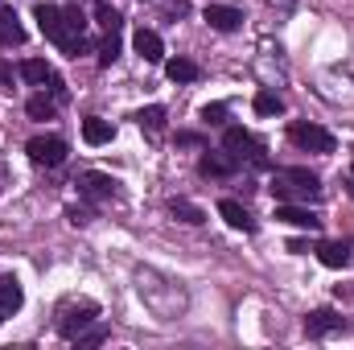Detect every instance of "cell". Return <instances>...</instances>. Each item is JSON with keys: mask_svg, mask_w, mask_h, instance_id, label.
<instances>
[{"mask_svg": "<svg viewBox=\"0 0 354 350\" xmlns=\"http://www.w3.org/2000/svg\"><path fill=\"white\" fill-rule=\"evenodd\" d=\"M132 46H136V54H140L145 62H161V58H165V42H161L157 29H136V33H132Z\"/></svg>", "mask_w": 354, "mask_h": 350, "instance_id": "12", "label": "cell"}, {"mask_svg": "<svg viewBox=\"0 0 354 350\" xmlns=\"http://www.w3.org/2000/svg\"><path fill=\"white\" fill-rule=\"evenodd\" d=\"M317 260L326 264V268H346L351 264V248L338 243V239H322L317 243Z\"/></svg>", "mask_w": 354, "mask_h": 350, "instance_id": "17", "label": "cell"}, {"mask_svg": "<svg viewBox=\"0 0 354 350\" xmlns=\"http://www.w3.org/2000/svg\"><path fill=\"white\" fill-rule=\"evenodd\" d=\"M0 322H4V313H0Z\"/></svg>", "mask_w": 354, "mask_h": 350, "instance_id": "32", "label": "cell"}, {"mask_svg": "<svg viewBox=\"0 0 354 350\" xmlns=\"http://www.w3.org/2000/svg\"><path fill=\"white\" fill-rule=\"evenodd\" d=\"M252 107H256V116H280V111H284V99H280L276 91H256Z\"/></svg>", "mask_w": 354, "mask_h": 350, "instance_id": "22", "label": "cell"}, {"mask_svg": "<svg viewBox=\"0 0 354 350\" xmlns=\"http://www.w3.org/2000/svg\"><path fill=\"white\" fill-rule=\"evenodd\" d=\"M218 214H223V223H227L231 231H248V235L256 231V219H252V214H248V206H243V202H235V198H223V202H218Z\"/></svg>", "mask_w": 354, "mask_h": 350, "instance_id": "10", "label": "cell"}, {"mask_svg": "<svg viewBox=\"0 0 354 350\" xmlns=\"http://www.w3.org/2000/svg\"><path fill=\"white\" fill-rule=\"evenodd\" d=\"M95 317H99V305H91V301H83V305H66L62 317H58V334H62V338H79Z\"/></svg>", "mask_w": 354, "mask_h": 350, "instance_id": "6", "label": "cell"}, {"mask_svg": "<svg viewBox=\"0 0 354 350\" xmlns=\"http://www.w3.org/2000/svg\"><path fill=\"white\" fill-rule=\"evenodd\" d=\"M83 140H87L91 149H99V145H111V140H115V128H111V120L87 116V120H83Z\"/></svg>", "mask_w": 354, "mask_h": 350, "instance_id": "15", "label": "cell"}, {"mask_svg": "<svg viewBox=\"0 0 354 350\" xmlns=\"http://www.w3.org/2000/svg\"><path fill=\"white\" fill-rule=\"evenodd\" d=\"M25 111H29V120H50V116H54V99H46V95H33V99L25 103Z\"/></svg>", "mask_w": 354, "mask_h": 350, "instance_id": "24", "label": "cell"}, {"mask_svg": "<svg viewBox=\"0 0 354 350\" xmlns=\"http://www.w3.org/2000/svg\"><path fill=\"white\" fill-rule=\"evenodd\" d=\"M136 124L157 136V132L165 128V107H140V111H136Z\"/></svg>", "mask_w": 354, "mask_h": 350, "instance_id": "23", "label": "cell"}, {"mask_svg": "<svg viewBox=\"0 0 354 350\" xmlns=\"http://www.w3.org/2000/svg\"><path fill=\"white\" fill-rule=\"evenodd\" d=\"M169 210H174V219H181V223H189V227L206 223V210H202V206H194L189 198H174V202H169Z\"/></svg>", "mask_w": 354, "mask_h": 350, "instance_id": "20", "label": "cell"}, {"mask_svg": "<svg viewBox=\"0 0 354 350\" xmlns=\"http://www.w3.org/2000/svg\"><path fill=\"white\" fill-rule=\"evenodd\" d=\"M25 153H29V161L33 165H41V169H58L62 161H66V140L62 136H33L29 145H25Z\"/></svg>", "mask_w": 354, "mask_h": 350, "instance_id": "5", "label": "cell"}, {"mask_svg": "<svg viewBox=\"0 0 354 350\" xmlns=\"http://www.w3.org/2000/svg\"><path fill=\"white\" fill-rule=\"evenodd\" d=\"M12 79H17L12 62H4V58H0V87H12Z\"/></svg>", "mask_w": 354, "mask_h": 350, "instance_id": "29", "label": "cell"}, {"mask_svg": "<svg viewBox=\"0 0 354 350\" xmlns=\"http://www.w3.org/2000/svg\"><path fill=\"white\" fill-rule=\"evenodd\" d=\"M202 17H206V25H210V29H218V33H235V29L243 25V12H239V8H231V4H210Z\"/></svg>", "mask_w": 354, "mask_h": 350, "instance_id": "9", "label": "cell"}, {"mask_svg": "<svg viewBox=\"0 0 354 350\" xmlns=\"http://www.w3.org/2000/svg\"><path fill=\"white\" fill-rule=\"evenodd\" d=\"M33 21H37V29L66 54V58H79L83 50H87V37H83V29H87V17H83V8H62V4H37L33 8Z\"/></svg>", "mask_w": 354, "mask_h": 350, "instance_id": "1", "label": "cell"}, {"mask_svg": "<svg viewBox=\"0 0 354 350\" xmlns=\"http://www.w3.org/2000/svg\"><path fill=\"white\" fill-rule=\"evenodd\" d=\"M223 149H227L235 161H243V157H248L252 165H268L264 145H260V140H256L248 128H227V132H223Z\"/></svg>", "mask_w": 354, "mask_h": 350, "instance_id": "3", "label": "cell"}, {"mask_svg": "<svg viewBox=\"0 0 354 350\" xmlns=\"http://www.w3.org/2000/svg\"><path fill=\"white\" fill-rule=\"evenodd\" d=\"M115 58H120V33H107L99 46V66H111Z\"/></svg>", "mask_w": 354, "mask_h": 350, "instance_id": "25", "label": "cell"}, {"mask_svg": "<svg viewBox=\"0 0 354 350\" xmlns=\"http://www.w3.org/2000/svg\"><path fill=\"white\" fill-rule=\"evenodd\" d=\"M346 322H342V313H334V309H313L309 317H305V334L309 338H326V334H334V330H342Z\"/></svg>", "mask_w": 354, "mask_h": 350, "instance_id": "11", "label": "cell"}, {"mask_svg": "<svg viewBox=\"0 0 354 350\" xmlns=\"http://www.w3.org/2000/svg\"><path fill=\"white\" fill-rule=\"evenodd\" d=\"M12 46H25V25L12 8H0V50H12Z\"/></svg>", "mask_w": 354, "mask_h": 350, "instance_id": "13", "label": "cell"}, {"mask_svg": "<svg viewBox=\"0 0 354 350\" xmlns=\"http://www.w3.org/2000/svg\"><path fill=\"white\" fill-rule=\"evenodd\" d=\"M66 219H71L75 227H87V223H91V210H79V206H71V210H66Z\"/></svg>", "mask_w": 354, "mask_h": 350, "instance_id": "28", "label": "cell"}, {"mask_svg": "<svg viewBox=\"0 0 354 350\" xmlns=\"http://www.w3.org/2000/svg\"><path fill=\"white\" fill-rule=\"evenodd\" d=\"M272 194H276V202L322 198V177L309 174V169H276V174H272Z\"/></svg>", "mask_w": 354, "mask_h": 350, "instance_id": "2", "label": "cell"}, {"mask_svg": "<svg viewBox=\"0 0 354 350\" xmlns=\"http://www.w3.org/2000/svg\"><path fill=\"white\" fill-rule=\"evenodd\" d=\"M288 140L305 153H334V132L322 124H288Z\"/></svg>", "mask_w": 354, "mask_h": 350, "instance_id": "4", "label": "cell"}, {"mask_svg": "<svg viewBox=\"0 0 354 350\" xmlns=\"http://www.w3.org/2000/svg\"><path fill=\"white\" fill-rule=\"evenodd\" d=\"M177 145H185V149H198V145H202V136H198V132H177Z\"/></svg>", "mask_w": 354, "mask_h": 350, "instance_id": "30", "label": "cell"}, {"mask_svg": "<svg viewBox=\"0 0 354 350\" xmlns=\"http://www.w3.org/2000/svg\"><path fill=\"white\" fill-rule=\"evenodd\" d=\"M17 75H21L25 83H33V87H46V83L54 79V71H50V66H46L41 58H25V62L17 66Z\"/></svg>", "mask_w": 354, "mask_h": 350, "instance_id": "19", "label": "cell"}, {"mask_svg": "<svg viewBox=\"0 0 354 350\" xmlns=\"http://www.w3.org/2000/svg\"><path fill=\"white\" fill-rule=\"evenodd\" d=\"M95 21H99L107 33H120V25H124L120 8H115V4H107V0H95Z\"/></svg>", "mask_w": 354, "mask_h": 350, "instance_id": "21", "label": "cell"}, {"mask_svg": "<svg viewBox=\"0 0 354 350\" xmlns=\"http://www.w3.org/2000/svg\"><path fill=\"white\" fill-rule=\"evenodd\" d=\"M276 219L288 227H301V231H322V219L305 206H292V202H276Z\"/></svg>", "mask_w": 354, "mask_h": 350, "instance_id": "8", "label": "cell"}, {"mask_svg": "<svg viewBox=\"0 0 354 350\" xmlns=\"http://www.w3.org/2000/svg\"><path fill=\"white\" fill-rule=\"evenodd\" d=\"M50 91H54V99H66V87H62V79H58V75L50 79Z\"/></svg>", "mask_w": 354, "mask_h": 350, "instance_id": "31", "label": "cell"}, {"mask_svg": "<svg viewBox=\"0 0 354 350\" xmlns=\"http://www.w3.org/2000/svg\"><path fill=\"white\" fill-rule=\"evenodd\" d=\"M165 75H169L174 83H198V79H202V66H198L194 58H169V62H165Z\"/></svg>", "mask_w": 354, "mask_h": 350, "instance_id": "18", "label": "cell"}, {"mask_svg": "<svg viewBox=\"0 0 354 350\" xmlns=\"http://www.w3.org/2000/svg\"><path fill=\"white\" fill-rule=\"evenodd\" d=\"M239 169V161L235 157H218V153H206L202 161H198V174L202 177H231Z\"/></svg>", "mask_w": 354, "mask_h": 350, "instance_id": "16", "label": "cell"}, {"mask_svg": "<svg viewBox=\"0 0 354 350\" xmlns=\"http://www.w3.org/2000/svg\"><path fill=\"white\" fill-rule=\"evenodd\" d=\"M79 194L83 198H91V202H107V198H115L120 194V181L111 174H79Z\"/></svg>", "mask_w": 354, "mask_h": 350, "instance_id": "7", "label": "cell"}, {"mask_svg": "<svg viewBox=\"0 0 354 350\" xmlns=\"http://www.w3.org/2000/svg\"><path fill=\"white\" fill-rule=\"evenodd\" d=\"M202 120H206V124H223V120H227V103H206V107H202Z\"/></svg>", "mask_w": 354, "mask_h": 350, "instance_id": "26", "label": "cell"}, {"mask_svg": "<svg viewBox=\"0 0 354 350\" xmlns=\"http://www.w3.org/2000/svg\"><path fill=\"white\" fill-rule=\"evenodd\" d=\"M21 305H25V288H21V280L0 272V313L8 317V313H17Z\"/></svg>", "mask_w": 354, "mask_h": 350, "instance_id": "14", "label": "cell"}, {"mask_svg": "<svg viewBox=\"0 0 354 350\" xmlns=\"http://www.w3.org/2000/svg\"><path fill=\"white\" fill-rule=\"evenodd\" d=\"M75 342H79V347H99V342H107V330H103V326H99V330H83Z\"/></svg>", "mask_w": 354, "mask_h": 350, "instance_id": "27", "label": "cell"}]
</instances>
